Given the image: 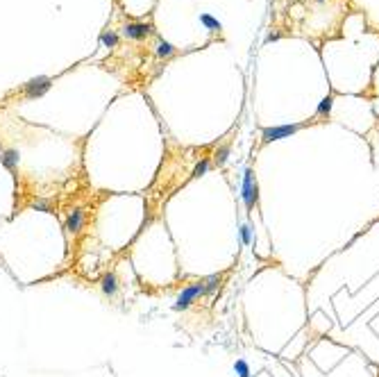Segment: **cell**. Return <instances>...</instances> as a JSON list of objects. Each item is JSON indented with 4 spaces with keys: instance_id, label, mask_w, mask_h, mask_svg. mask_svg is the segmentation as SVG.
<instances>
[{
    "instance_id": "7a4b0ae2",
    "label": "cell",
    "mask_w": 379,
    "mask_h": 377,
    "mask_svg": "<svg viewBox=\"0 0 379 377\" xmlns=\"http://www.w3.org/2000/svg\"><path fill=\"white\" fill-rule=\"evenodd\" d=\"M241 195H243V202H246L248 209H252V207H254V202H256V198H259L256 180H254V175H252L250 168L243 173V187H241Z\"/></svg>"
},
{
    "instance_id": "5b68a950",
    "label": "cell",
    "mask_w": 379,
    "mask_h": 377,
    "mask_svg": "<svg viewBox=\"0 0 379 377\" xmlns=\"http://www.w3.org/2000/svg\"><path fill=\"white\" fill-rule=\"evenodd\" d=\"M84 209H73L68 214V218H66V230L70 232V234H80L82 227H84Z\"/></svg>"
},
{
    "instance_id": "7c38bea8",
    "label": "cell",
    "mask_w": 379,
    "mask_h": 377,
    "mask_svg": "<svg viewBox=\"0 0 379 377\" xmlns=\"http://www.w3.org/2000/svg\"><path fill=\"white\" fill-rule=\"evenodd\" d=\"M239 237H241V243H243V246H250L252 243V227L250 225H241Z\"/></svg>"
},
{
    "instance_id": "4fadbf2b",
    "label": "cell",
    "mask_w": 379,
    "mask_h": 377,
    "mask_svg": "<svg viewBox=\"0 0 379 377\" xmlns=\"http://www.w3.org/2000/svg\"><path fill=\"white\" fill-rule=\"evenodd\" d=\"M209 166H211V162L209 159H202V162L195 164V168H193V178H200V175H204V173L209 171Z\"/></svg>"
},
{
    "instance_id": "6da1fadb",
    "label": "cell",
    "mask_w": 379,
    "mask_h": 377,
    "mask_svg": "<svg viewBox=\"0 0 379 377\" xmlns=\"http://www.w3.org/2000/svg\"><path fill=\"white\" fill-rule=\"evenodd\" d=\"M200 296H204V286H202V282H198V284H191V286H187L184 291L177 296V300H175V305H173V309L175 312H184V309H189L193 305V302L198 300Z\"/></svg>"
},
{
    "instance_id": "30bf717a",
    "label": "cell",
    "mask_w": 379,
    "mask_h": 377,
    "mask_svg": "<svg viewBox=\"0 0 379 377\" xmlns=\"http://www.w3.org/2000/svg\"><path fill=\"white\" fill-rule=\"evenodd\" d=\"M202 286H204V293H214V291H218V286H220V275H209L207 280L202 282Z\"/></svg>"
},
{
    "instance_id": "9a60e30c",
    "label": "cell",
    "mask_w": 379,
    "mask_h": 377,
    "mask_svg": "<svg viewBox=\"0 0 379 377\" xmlns=\"http://www.w3.org/2000/svg\"><path fill=\"white\" fill-rule=\"evenodd\" d=\"M100 41L105 43V46H109V48H114V46L118 43V37H116L114 32H105V34L100 37Z\"/></svg>"
},
{
    "instance_id": "3957f363",
    "label": "cell",
    "mask_w": 379,
    "mask_h": 377,
    "mask_svg": "<svg viewBox=\"0 0 379 377\" xmlns=\"http://www.w3.org/2000/svg\"><path fill=\"white\" fill-rule=\"evenodd\" d=\"M302 127V125H277V127H266L261 132V136H263V141H277V139H286V136H291V134H295L298 129Z\"/></svg>"
},
{
    "instance_id": "277c9868",
    "label": "cell",
    "mask_w": 379,
    "mask_h": 377,
    "mask_svg": "<svg viewBox=\"0 0 379 377\" xmlns=\"http://www.w3.org/2000/svg\"><path fill=\"white\" fill-rule=\"evenodd\" d=\"M50 89V77L41 75V77H34L25 84V96L27 98H41L43 93H48Z\"/></svg>"
},
{
    "instance_id": "ac0fdd59",
    "label": "cell",
    "mask_w": 379,
    "mask_h": 377,
    "mask_svg": "<svg viewBox=\"0 0 379 377\" xmlns=\"http://www.w3.org/2000/svg\"><path fill=\"white\" fill-rule=\"evenodd\" d=\"M277 39H279V34H268V37H266V41L270 43V41H277Z\"/></svg>"
},
{
    "instance_id": "d6986e66",
    "label": "cell",
    "mask_w": 379,
    "mask_h": 377,
    "mask_svg": "<svg viewBox=\"0 0 379 377\" xmlns=\"http://www.w3.org/2000/svg\"><path fill=\"white\" fill-rule=\"evenodd\" d=\"M316 2H325V0H316Z\"/></svg>"
},
{
    "instance_id": "2e32d148",
    "label": "cell",
    "mask_w": 379,
    "mask_h": 377,
    "mask_svg": "<svg viewBox=\"0 0 379 377\" xmlns=\"http://www.w3.org/2000/svg\"><path fill=\"white\" fill-rule=\"evenodd\" d=\"M157 55H159V57H171V55H173V46H171V43H166V41H161L159 48H157Z\"/></svg>"
},
{
    "instance_id": "9c48e42d",
    "label": "cell",
    "mask_w": 379,
    "mask_h": 377,
    "mask_svg": "<svg viewBox=\"0 0 379 377\" xmlns=\"http://www.w3.org/2000/svg\"><path fill=\"white\" fill-rule=\"evenodd\" d=\"M200 23H202L207 30H211V32H218L220 30V21L218 18H214L211 14H200Z\"/></svg>"
},
{
    "instance_id": "8992f818",
    "label": "cell",
    "mask_w": 379,
    "mask_h": 377,
    "mask_svg": "<svg viewBox=\"0 0 379 377\" xmlns=\"http://www.w3.org/2000/svg\"><path fill=\"white\" fill-rule=\"evenodd\" d=\"M100 286H102V293H105V296H109V298L116 296V293H118V277L114 273L102 275Z\"/></svg>"
},
{
    "instance_id": "e0dca14e",
    "label": "cell",
    "mask_w": 379,
    "mask_h": 377,
    "mask_svg": "<svg viewBox=\"0 0 379 377\" xmlns=\"http://www.w3.org/2000/svg\"><path fill=\"white\" fill-rule=\"evenodd\" d=\"M227 155H230V148H227V146L220 148V150L216 152V162H218V166H223V164L227 162Z\"/></svg>"
},
{
    "instance_id": "ba28073f",
    "label": "cell",
    "mask_w": 379,
    "mask_h": 377,
    "mask_svg": "<svg viewBox=\"0 0 379 377\" xmlns=\"http://www.w3.org/2000/svg\"><path fill=\"white\" fill-rule=\"evenodd\" d=\"M148 32H150V27L143 25V23H129V25L125 27V34L132 37V39H143Z\"/></svg>"
},
{
    "instance_id": "5bb4252c",
    "label": "cell",
    "mask_w": 379,
    "mask_h": 377,
    "mask_svg": "<svg viewBox=\"0 0 379 377\" xmlns=\"http://www.w3.org/2000/svg\"><path fill=\"white\" fill-rule=\"evenodd\" d=\"M331 103H334V100H331V98L327 96L325 100H322V103L318 105V109H316V114H318V116H327V114L331 112Z\"/></svg>"
},
{
    "instance_id": "52a82bcc",
    "label": "cell",
    "mask_w": 379,
    "mask_h": 377,
    "mask_svg": "<svg viewBox=\"0 0 379 377\" xmlns=\"http://www.w3.org/2000/svg\"><path fill=\"white\" fill-rule=\"evenodd\" d=\"M0 162H2V166H5L7 171H16L18 162H21V155H18V150H14V148H7V150L2 152V157H0Z\"/></svg>"
},
{
    "instance_id": "8fae6325",
    "label": "cell",
    "mask_w": 379,
    "mask_h": 377,
    "mask_svg": "<svg viewBox=\"0 0 379 377\" xmlns=\"http://www.w3.org/2000/svg\"><path fill=\"white\" fill-rule=\"evenodd\" d=\"M234 373H236V375H239V377H252L250 366H248V364H246V361H243V359H239V361H236V364H234Z\"/></svg>"
}]
</instances>
